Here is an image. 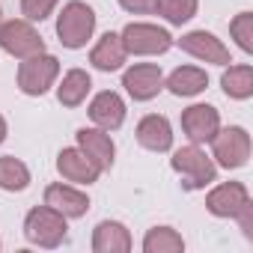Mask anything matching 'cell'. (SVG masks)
<instances>
[{
    "label": "cell",
    "mask_w": 253,
    "mask_h": 253,
    "mask_svg": "<svg viewBox=\"0 0 253 253\" xmlns=\"http://www.w3.org/2000/svg\"><path fill=\"white\" fill-rule=\"evenodd\" d=\"M60 78V60L48 51L42 54H33L27 60L18 63V75H15V84L24 95H45Z\"/></svg>",
    "instance_id": "5"
},
{
    "label": "cell",
    "mask_w": 253,
    "mask_h": 253,
    "mask_svg": "<svg viewBox=\"0 0 253 253\" xmlns=\"http://www.w3.org/2000/svg\"><path fill=\"white\" fill-rule=\"evenodd\" d=\"M30 188V167L15 155H0V191H27Z\"/></svg>",
    "instance_id": "22"
},
{
    "label": "cell",
    "mask_w": 253,
    "mask_h": 253,
    "mask_svg": "<svg viewBox=\"0 0 253 253\" xmlns=\"http://www.w3.org/2000/svg\"><path fill=\"white\" fill-rule=\"evenodd\" d=\"M170 167L182 176V188L185 191H203V188H209L217 179V164L197 143L176 149L173 158H170Z\"/></svg>",
    "instance_id": "2"
},
{
    "label": "cell",
    "mask_w": 253,
    "mask_h": 253,
    "mask_svg": "<svg viewBox=\"0 0 253 253\" xmlns=\"http://www.w3.org/2000/svg\"><path fill=\"white\" fill-rule=\"evenodd\" d=\"M69 235V217H63L60 211H54L51 206H36L27 211L24 217V238L33 244V247H60Z\"/></svg>",
    "instance_id": "3"
},
{
    "label": "cell",
    "mask_w": 253,
    "mask_h": 253,
    "mask_svg": "<svg viewBox=\"0 0 253 253\" xmlns=\"http://www.w3.org/2000/svg\"><path fill=\"white\" fill-rule=\"evenodd\" d=\"M119 6L131 15H149L155 12V0H119Z\"/></svg>",
    "instance_id": "27"
},
{
    "label": "cell",
    "mask_w": 253,
    "mask_h": 253,
    "mask_svg": "<svg viewBox=\"0 0 253 253\" xmlns=\"http://www.w3.org/2000/svg\"><path fill=\"white\" fill-rule=\"evenodd\" d=\"M122 45H125V54L128 57H161L173 48V36L170 30L158 27V24H149V21H131L125 24L122 33H119Z\"/></svg>",
    "instance_id": "4"
},
{
    "label": "cell",
    "mask_w": 253,
    "mask_h": 253,
    "mask_svg": "<svg viewBox=\"0 0 253 253\" xmlns=\"http://www.w3.org/2000/svg\"><path fill=\"white\" fill-rule=\"evenodd\" d=\"M229 36L244 54H253V12H238L229 21Z\"/></svg>",
    "instance_id": "25"
},
{
    "label": "cell",
    "mask_w": 253,
    "mask_h": 253,
    "mask_svg": "<svg viewBox=\"0 0 253 253\" xmlns=\"http://www.w3.org/2000/svg\"><path fill=\"white\" fill-rule=\"evenodd\" d=\"M89 119L95 128H104V131H116L122 128L125 122V98L113 89H101L92 95L89 101Z\"/></svg>",
    "instance_id": "14"
},
{
    "label": "cell",
    "mask_w": 253,
    "mask_h": 253,
    "mask_svg": "<svg viewBox=\"0 0 253 253\" xmlns=\"http://www.w3.org/2000/svg\"><path fill=\"white\" fill-rule=\"evenodd\" d=\"M95 33V12L84 3V0H69L63 12L57 15V39L69 51L86 48V42Z\"/></svg>",
    "instance_id": "1"
},
{
    "label": "cell",
    "mask_w": 253,
    "mask_h": 253,
    "mask_svg": "<svg viewBox=\"0 0 253 253\" xmlns=\"http://www.w3.org/2000/svg\"><path fill=\"white\" fill-rule=\"evenodd\" d=\"M134 247L131 232L119 220H101L92 229V250L95 253H128Z\"/></svg>",
    "instance_id": "17"
},
{
    "label": "cell",
    "mask_w": 253,
    "mask_h": 253,
    "mask_svg": "<svg viewBox=\"0 0 253 253\" xmlns=\"http://www.w3.org/2000/svg\"><path fill=\"white\" fill-rule=\"evenodd\" d=\"M220 86H223L226 98H235V101H247V98L253 95V66H250V63L223 66V75H220Z\"/></svg>",
    "instance_id": "21"
},
{
    "label": "cell",
    "mask_w": 253,
    "mask_h": 253,
    "mask_svg": "<svg viewBox=\"0 0 253 253\" xmlns=\"http://www.w3.org/2000/svg\"><path fill=\"white\" fill-rule=\"evenodd\" d=\"M0 247H3V241H0Z\"/></svg>",
    "instance_id": "30"
},
{
    "label": "cell",
    "mask_w": 253,
    "mask_h": 253,
    "mask_svg": "<svg viewBox=\"0 0 253 253\" xmlns=\"http://www.w3.org/2000/svg\"><path fill=\"white\" fill-rule=\"evenodd\" d=\"M247 203H250V191L241 182H223V185H214L206 194V209L214 217H232L235 220V214Z\"/></svg>",
    "instance_id": "12"
},
{
    "label": "cell",
    "mask_w": 253,
    "mask_h": 253,
    "mask_svg": "<svg viewBox=\"0 0 253 253\" xmlns=\"http://www.w3.org/2000/svg\"><path fill=\"white\" fill-rule=\"evenodd\" d=\"M122 86L134 101H152L164 89V72L158 63H134L122 72Z\"/></svg>",
    "instance_id": "8"
},
{
    "label": "cell",
    "mask_w": 253,
    "mask_h": 253,
    "mask_svg": "<svg viewBox=\"0 0 253 253\" xmlns=\"http://www.w3.org/2000/svg\"><path fill=\"white\" fill-rule=\"evenodd\" d=\"M6 134H9V128H6V119H3V116H0V143H3V140H6Z\"/></svg>",
    "instance_id": "29"
},
{
    "label": "cell",
    "mask_w": 253,
    "mask_h": 253,
    "mask_svg": "<svg viewBox=\"0 0 253 253\" xmlns=\"http://www.w3.org/2000/svg\"><path fill=\"white\" fill-rule=\"evenodd\" d=\"M57 173L63 176V182L72 185H92L101 176V167L81 149V146H69L57 155Z\"/></svg>",
    "instance_id": "11"
},
{
    "label": "cell",
    "mask_w": 253,
    "mask_h": 253,
    "mask_svg": "<svg viewBox=\"0 0 253 253\" xmlns=\"http://www.w3.org/2000/svg\"><path fill=\"white\" fill-rule=\"evenodd\" d=\"M211 161L223 170H238L250 161V134L241 125H229V128H217L211 137Z\"/></svg>",
    "instance_id": "6"
},
{
    "label": "cell",
    "mask_w": 253,
    "mask_h": 253,
    "mask_svg": "<svg viewBox=\"0 0 253 253\" xmlns=\"http://www.w3.org/2000/svg\"><path fill=\"white\" fill-rule=\"evenodd\" d=\"M0 48L15 60H27L33 54L45 51V39L27 18H12V21H0Z\"/></svg>",
    "instance_id": "7"
},
{
    "label": "cell",
    "mask_w": 253,
    "mask_h": 253,
    "mask_svg": "<svg viewBox=\"0 0 253 253\" xmlns=\"http://www.w3.org/2000/svg\"><path fill=\"white\" fill-rule=\"evenodd\" d=\"M125 60H128L125 45H122L119 33H110V30H107V33L92 45V51H89V63H92V69H98V72H119V69L125 66Z\"/></svg>",
    "instance_id": "18"
},
{
    "label": "cell",
    "mask_w": 253,
    "mask_h": 253,
    "mask_svg": "<svg viewBox=\"0 0 253 253\" xmlns=\"http://www.w3.org/2000/svg\"><path fill=\"white\" fill-rule=\"evenodd\" d=\"M185 238L173 226H152L143 235V253H182Z\"/></svg>",
    "instance_id": "23"
},
{
    "label": "cell",
    "mask_w": 253,
    "mask_h": 253,
    "mask_svg": "<svg viewBox=\"0 0 253 253\" xmlns=\"http://www.w3.org/2000/svg\"><path fill=\"white\" fill-rule=\"evenodd\" d=\"M197 9H200V0H155V12L173 27L188 24L197 15Z\"/></svg>",
    "instance_id": "24"
},
{
    "label": "cell",
    "mask_w": 253,
    "mask_h": 253,
    "mask_svg": "<svg viewBox=\"0 0 253 253\" xmlns=\"http://www.w3.org/2000/svg\"><path fill=\"white\" fill-rule=\"evenodd\" d=\"M164 86L179 98H194L209 86V75L200 66H179L170 72V78H164Z\"/></svg>",
    "instance_id": "19"
},
{
    "label": "cell",
    "mask_w": 253,
    "mask_h": 253,
    "mask_svg": "<svg viewBox=\"0 0 253 253\" xmlns=\"http://www.w3.org/2000/svg\"><path fill=\"white\" fill-rule=\"evenodd\" d=\"M217 128H220L217 107H211V104H191V107L182 110V131H185V137L191 143H197V146L211 143Z\"/></svg>",
    "instance_id": "10"
},
{
    "label": "cell",
    "mask_w": 253,
    "mask_h": 253,
    "mask_svg": "<svg viewBox=\"0 0 253 253\" xmlns=\"http://www.w3.org/2000/svg\"><path fill=\"white\" fill-rule=\"evenodd\" d=\"M235 220H238V226H241V232L247 235V238H253V200L235 214Z\"/></svg>",
    "instance_id": "28"
},
{
    "label": "cell",
    "mask_w": 253,
    "mask_h": 253,
    "mask_svg": "<svg viewBox=\"0 0 253 253\" xmlns=\"http://www.w3.org/2000/svg\"><path fill=\"white\" fill-rule=\"evenodd\" d=\"M60 0H21V15L27 21H45L54 9H57Z\"/></svg>",
    "instance_id": "26"
},
{
    "label": "cell",
    "mask_w": 253,
    "mask_h": 253,
    "mask_svg": "<svg viewBox=\"0 0 253 253\" xmlns=\"http://www.w3.org/2000/svg\"><path fill=\"white\" fill-rule=\"evenodd\" d=\"M0 15H3V12H0ZM0 21H3V18H0Z\"/></svg>",
    "instance_id": "31"
},
{
    "label": "cell",
    "mask_w": 253,
    "mask_h": 253,
    "mask_svg": "<svg viewBox=\"0 0 253 253\" xmlns=\"http://www.w3.org/2000/svg\"><path fill=\"white\" fill-rule=\"evenodd\" d=\"M45 206H51L54 211H60L63 217H84L89 211V197L72 185V182H54L45 188Z\"/></svg>",
    "instance_id": "13"
},
{
    "label": "cell",
    "mask_w": 253,
    "mask_h": 253,
    "mask_svg": "<svg viewBox=\"0 0 253 253\" xmlns=\"http://www.w3.org/2000/svg\"><path fill=\"white\" fill-rule=\"evenodd\" d=\"M78 146L101 167V173L104 170H110L113 167V158H116V143H113V137H110V131H104V128H78Z\"/></svg>",
    "instance_id": "16"
},
{
    "label": "cell",
    "mask_w": 253,
    "mask_h": 253,
    "mask_svg": "<svg viewBox=\"0 0 253 253\" xmlns=\"http://www.w3.org/2000/svg\"><path fill=\"white\" fill-rule=\"evenodd\" d=\"M173 45H179L188 57H194L200 63H211V66H229L232 63L229 48L214 33H209V30H191L182 39H176Z\"/></svg>",
    "instance_id": "9"
},
{
    "label": "cell",
    "mask_w": 253,
    "mask_h": 253,
    "mask_svg": "<svg viewBox=\"0 0 253 253\" xmlns=\"http://www.w3.org/2000/svg\"><path fill=\"white\" fill-rule=\"evenodd\" d=\"M89 89H92L89 72H84V69H69V72L63 75V81L57 84V101H60L63 107H81V104L86 101Z\"/></svg>",
    "instance_id": "20"
},
{
    "label": "cell",
    "mask_w": 253,
    "mask_h": 253,
    "mask_svg": "<svg viewBox=\"0 0 253 253\" xmlns=\"http://www.w3.org/2000/svg\"><path fill=\"white\" fill-rule=\"evenodd\" d=\"M137 143L149 152H170L173 149V125L161 113H146L137 122Z\"/></svg>",
    "instance_id": "15"
}]
</instances>
